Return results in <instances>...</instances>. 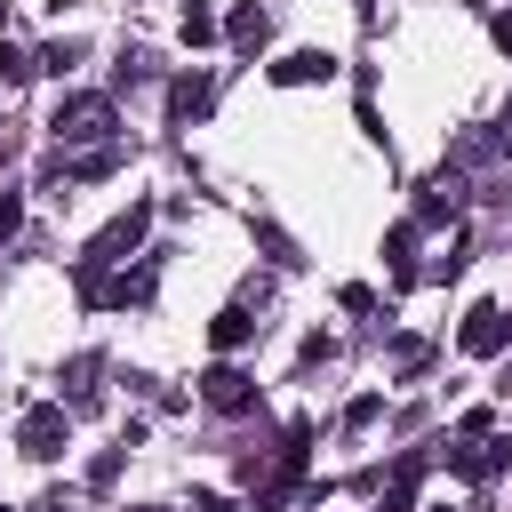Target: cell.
Returning a JSON list of instances; mask_svg holds the SVG:
<instances>
[{
	"label": "cell",
	"instance_id": "6da1fadb",
	"mask_svg": "<svg viewBox=\"0 0 512 512\" xmlns=\"http://www.w3.org/2000/svg\"><path fill=\"white\" fill-rule=\"evenodd\" d=\"M48 136L72 152H96V144H120V112H112V96H96V88H80V96H56V112H48Z\"/></svg>",
	"mask_w": 512,
	"mask_h": 512
},
{
	"label": "cell",
	"instance_id": "7a4b0ae2",
	"mask_svg": "<svg viewBox=\"0 0 512 512\" xmlns=\"http://www.w3.org/2000/svg\"><path fill=\"white\" fill-rule=\"evenodd\" d=\"M64 440H72L64 400H40V408H24V416H16V448H24L32 464H56V456H64Z\"/></svg>",
	"mask_w": 512,
	"mask_h": 512
},
{
	"label": "cell",
	"instance_id": "3957f363",
	"mask_svg": "<svg viewBox=\"0 0 512 512\" xmlns=\"http://www.w3.org/2000/svg\"><path fill=\"white\" fill-rule=\"evenodd\" d=\"M144 232H152V200H128V208L88 240V256H80V264H120V256H136V248H144Z\"/></svg>",
	"mask_w": 512,
	"mask_h": 512
},
{
	"label": "cell",
	"instance_id": "277c9868",
	"mask_svg": "<svg viewBox=\"0 0 512 512\" xmlns=\"http://www.w3.org/2000/svg\"><path fill=\"white\" fill-rule=\"evenodd\" d=\"M504 344H512V312H504V304H472L464 328H456V352H464V360H496Z\"/></svg>",
	"mask_w": 512,
	"mask_h": 512
},
{
	"label": "cell",
	"instance_id": "5b68a950",
	"mask_svg": "<svg viewBox=\"0 0 512 512\" xmlns=\"http://www.w3.org/2000/svg\"><path fill=\"white\" fill-rule=\"evenodd\" d=\"M200 408H216V416H248V408H256V376L232 368V360H216V368L200 376Z\"/></svg>",
	"mask_w": 512,
	"mask_h": 512
},
{
	"label": "cell",
	"instance_id": "8992f818",
	"mask_svg": "<svg viewBox=\"0 0 512 512\" xmlns=\"http://www.w3.org/2000/svg\"><path fill=\"white\" fill-rule=\"evenodd\" d=\"M152 288H160V264H152V256H144V264H128V272H104V288H96V312L152 304Z\"/></svg>",
	"mask_w": 512,
	"mask_h": 512
},
{
	"label": "cell",
	"instance_id": "52a82bcc",
	"mask_svg": "<svg viewBox=\"0 0 512 512\" xmlns=\"http://www.w3.org/2000/svg\"><path fill=\"white\" fill-rule=\"evenodd\" d=\"M264 80H272V88H312V80H336V56H328V48H288V56H272V64H264Z\"/></svg>",
	"mask_w": 512,
	"mask_h": 512
},
{
	"label": "cell",
	"instance_id": "ba28073f",
	"mask_svg": "<svg viewBox=\"0 0 512 512\" xmlns=\"http://www.w3.org/2000/svg\"><path fill=\"white\" fill-rule=\"evenodd\" d=\"M416 488H424V456L408 448V456L376 480V512H416Z\"/></svg>",
	"mask_w": 512,
	"mask_h": 512
},
{
	"label": "cell",
	"instance_id": "9c48e42d",
	"mask_svg": "<svg viewBox=\"0 0 512 512\" xmlns=\"http://www.w3.org/2000/svg\"><path fill=\"white\" fill-rule=\"evenodd\" d=\"M224 40H232L240 56H256V48L272 40V8H256V0H240V8L224 16Z\"/></svg>",
	"mask_w": 512,
	"mask_h": 512
},
{
	"label": "cell",
	"instance_id": "30bf717a",
	"mask_svg": "<svg viewBox=\"0 0 512 512\" xmlns=\"http://www.w3.org/2000/svg\"><path fill=\"white\" fill-rule=\"evenodd\" d=\"M208 104H216V80H208V72H176V80H168V112H176V120H200Z\"/></svg>",
	"mask_w": 512,
	"mask_h": 512
},
{
	"label": "cell",
	"instance_id": "8fae6325",
	"mask_svg": "<svg viewBox=\"0 0 512 512\" xmlns=\"http://www.w3.org/2000/svg\"><path fill=\"white\" fill-rule=\"evenodd\" d=\"M248 336H256V312H248V304H224V312L208 320V344H216V360H232Z\"/></svg>",
	"mask_w": 512,
	"mask_h": 512
},
{
	"label": "cell",
	"instance_id": "7c38bea8",
	"mask_svg": "<svg viewBox=\"0 0 512 512\" xmlns=\"http://www.w3.org/2000/svg\"><path fill=\"white\" fill-rule=\"evenodd\" d=\"M176 40H184V48H208V40H224V16H216L208 0H184V16H176Z\"/></svg>",
	"mask_w": 512,
	"mask_h": 512
},
{
	"label": "cell",
	"instance_id": "4fadbf2b",
	"mask_svg": "<svg viewBox=\"0 0 512 512\" xmlns=\"http://www.w3.org/2000/svg\"><path fill=\"white\" fill-rule=\"evenodd\" d=\"M384 264H392L400 288L416 280V224H392V232H384Z\"/></svg>",
	"mask_w": 512,
	"mask_h": 512
},
{
	"label": "cell",
	"instance_id": "5bb4252c",
	"mask_svg": "<svg viewBox=\"0 0 512 512\" xmlns=\"http://www.w3.org/2000/svg\"><path fill=\"white\" fill-rule=\"evenodd\" d=\"M120 168V144H96V152H72L64 160V176H80V184H96V176H112Z\"/></svg>",
	"mask_w": 512,
	"mask_h": 512
},
{
	"label": "cell",
	"instance_id": "9a60e30c",
	"mask_svg": "<svg viewBox=\"0 0 512 512\" xmlns=\"http://www.w3.org/2000/svg\"><path fill=\"white\" fill-rule=\"evenodd\" d=\"M432 368V344L424 336H392V376H424Z\"/></svg>",
	"mask_w": 512,
	"mask_h": 512
},
{
	"label": "cell",
	"instance_id": "2e32d148",
	"mask_svg": "<svg viewBox=\"0 0 512 512\" xmlns=\"http://www.w3.org/2000/svg\"><path fill=\"white\" fill-rule=\"evenodd\" d=\"M128 456H136V448H104V456L88 464V496H104V488H120V472H128Z\"/></svg>",
	"mask_w": 512,
	"mask_h": 512
},
{
	"label": "cell",
	"instance_id": "e0dca14e",
	"mask_svg": "<svg viewBox=\"0 0 512 512\" xmlns=\"http://www.w3.org/2000/svg\"><path fill=\"white\" fill-rule=\"evenodd\" d=\"M80 56H88V40H48V48H40V56H32V64H40V72H56V80H64V72H72V64H80Z\"/></svg>",
	"mask_w": 512,
	"mask_h": 512
},
{
	"label": "cell",
	"instance_id": "ac0fdd59",
	"mask_svg": "<svg viewBox=\"0 0 512 512\" xmlns=\"http://www.w3.org/2000/svg\"><path fill=\"white\" fill-rule=\"evenodd\" d=\"M504 472H512V440H496V432H488V440H480V472H472V480H504Z\"/></svg>",
	"mask_w": 512,
	"mask_h": 512
},
{
	"label": "cell",
	"instance_id": "d6986e66",
	"mask_svg": "<svg viewBox=\"0 0 512 512\" xmlns=\"http://www.w3.org/2000/svg\"><path fill=\"white\" fill-rule=\"evenodd\" d=\"M376 416H384V392H360V400H352V408H344V432H368V424H376Z\"/></svg>",
	"mask_w": 512,
	"mask_h": 512
},
{
	"label": "cell",
	"instance_id": "ffe728a7",
	"mask_svg": "<svg viewBox=\"0 0 512 512\" xmlns=\"http://www.w3.org/2000/svg\"><path fill=\"white\" fill-rule=\"evenodd\" d=\"M32 72H40V64H32V56H24V48H0V80H8V88H24V80H32Z\"/></svg>",
	"mask_w": 512,
	"mask_h": 512
},
{
	"label": "cell",
	"instance_id": "44dd1931",
	"mask_svg": "<svg viewBox=\"0 0 512 512\" xmlns=\"http://www.w3.org/2000/svg\"><path fill=\"white\" fill-rule=\"evenodd\" d=\"M336 304H344V312H376V288H368V280H344Z\"/></svg>",
	"mask_w": 512,
	"mask_h": 512
},
{
	"label": "cell",
	"instance_id": "7402d4cb",
	"mask_svg": "<svg viewBox=\"0 0 512 512\" xmlns=\"http://www.w3.org/2000/svg\"><path fill=\"white\" fill-rule=\"evenodd\" d=\"M256 240H264V248H272V256H280V264H296V240H288V232H280V224H256Z\"/></svg>",
	"mask_w": 512,
	"mask_h": 512
},
{
	"label": "cell",
	"instance_id": "603a6c76",
	"mask_svg": "<svg viewBox=\"0 0 512 512\" xmlns=\"http://www.w3.org/2000/svg\"><path fill=\"white\" fill-rule=\"evenodd\" d=\"M328 352H336V336H304V344H296V368H320Z\"/></svg>",
	"mask_w": 512,
	"mask_h": 512
},
{
	"label": "cell",
	"instance_id": "cb8c5ba5",
	"mask_svg": "<svg viewBox=\"0 0 512 512\" xmlns=\"http://www.w3.org/2000/svg\"><path fill=\"white\" fill-rule=\"evenodd\" d=\"M456 432H464V440H488V432H496V408H464V424H456Z\"/></svg>",
	"mask_w": 512,
	"mask_h": 512
},
{
	"label": "cell",
	"instance_id": "d4e9b609",
	"mask_svg": "<svg viewBox=\"0 0 512 512\" xmlns=\"http://www.w3.org/2000/svg\"><path fill=\"white\" fill-rule=\"evenodd\" d=\"M16 232H24V200H16V192H0V240H16Z\"/></svg>",
	"mask_w": 512,
	"mask_h": 512
},
{
	"label": "cell",
	"instance_id": "484cf974",
	"mask_svg": "<svg viewBox=\"0 0 512 512\" xmlns=\"http://www.w3.org/2000/svg\"><path fill=\"white\" fill-rule=\"evenodd\" d=\"M488 40H496V56H512V8H496V16H488Z\"/></svg>",
	"mask_w": 512,
	"mask_h": 512
},
{
	"label": "cell",
	"instance_id": "4316f807",
	"mask_svg": "<svg viewBox=\"0 0 512 512\" xmlns=\"http://www.w3.org/2000/svg\"><path fill=\"white\" fill-rule=\"evenodd\" d=\"M192 512H240L232 496H192Z\"/></svg>",
	"mask_w": 512,
	"mask_h": 512
},
{
	"label": "cell",
	"instance_id": "83f0119b",
	"mask_svg": "<svg viewBox=\"0 0 512 512\" xmlns=\"http://www.w3.org/2000/svg\"><path fill=\"white\" fill-rule=\"evenodd\" d=\"M496 152L512 160V104H504V128H496Z\"/></svg>",
	"mask_w": 512,
	"mask_h": 512
},
{
	"label": "cell",
	"instance_id": "f1b7e54d",
	"mask_svg": "<svg viewBox=\"0 0 512 512\" xmlns=\"http://www.w3.org/2000/svg\"><path fill=\"white\" fill-rule=\"evenodd\" d=\"M432 512H448V504H432Z\"/></svg>",
	"mask_w": 512,
	"mask_h": 512
},
{
	"label": "cell",
	"instance_id": "f546056e",
	"mask_svg": "<svg viewBox=\"0 0 512 512\" xmlns=\"http://www.w3.org/2000/svg\"><path fill=\"white\" fill-rule=\"evenodd\" d=\"M64 512H72V504H64Z\"/></svg>",
	"mask_w": 512,
	"mask_h": 512
},
{
	"label": "cell",
	"instance_id": "4dcf8cb0",
	"mask_svg": "<svg viewBox=\"0 0 512 512\" xmlns=\"http://www.w3.org/2000/svg\"><path fill=\"white\" fill-rule=\"evenodd\" d=\"M0 512H8V504H0Z\"/></svg>",
	"mask_w": 512,
	"mask_h": 512
}]
</instances>
